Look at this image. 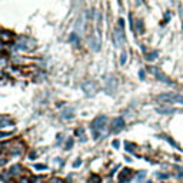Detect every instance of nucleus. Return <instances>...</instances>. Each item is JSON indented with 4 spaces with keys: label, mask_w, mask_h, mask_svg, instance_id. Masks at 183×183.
<instances>
[{
    "label": "nucleus",
    "mask_w": 183,
    "mask_h": 183,
    "mask_svg": "<svg viewBox=\"0 0 183 183\" xmlns=\"http://www.w3.org/2000/svg\"><path fill=\"white\" fill-rule=\"evenodd\" d=\"M106 126H107V117L100 115L92 122V132H97L102 135V132L106 130Z\"/></svg>",
    "instance_id": "obj_1"
},
{
    "label": "nucleus",
    "mask_w": 183,
    "mask_h": 183,
    "mask_svg": "<svg viewBox=\"0 0 183 183\" xmlns=\"http://www.w3.org/2000/svg\"><path fill=\"white\" fill-rule=\"evenodd\" d=\"M23 150H24V145H23V142H20V140H15V142L11 143L10 149H9V155H10L11 157L20 156V155L23 153Z\"/></svg>",
    "instance_id": "obj_2"
},
{
    "label": "nucleus",
    "mask_w": 183,
    "mask_h": 183,
    "mask_svg": "<svg viewBox=\"0 0 183 183\" xmlns=\"http://www.w3.org/2000/svg\"><path fill=\"white\" fill-rule=\"evenodd\" d=\"M147 69H149V72H150V73H153V75L156 76V79H159L160 82H163V83H169V85H172V82L169 80V77H168V76H166V75H163V73H162V72L159 70L157 68H155V66H150V68H147Z\"/></svg>",
    "instance_id": "obj_3"
},
{
    "label": "nucleus",
    "mask_w": 183,
    "mask_h": 183,
    "mask_svg": "<svg viewBox=\"0 0 183 183\" xmlns=\"http://www.w3.org/2000/svg\"><path fill=\"white\" fill-rule=\"evenodd\" d=\"M124 129V120L123 117H115L112 120V132L113 133H119Z\"/></svg>",
    "instance_id": "obj_4"
},
{
    "label": "nucleus",
    "mask_w": 183,
    "mask_h": 183,
    "mask_svg": "<svg viewBox=\"0 0 183 183\" xmlns=\"http://www.w3.org/2000/svg\"><path fill=\"white\" fill-rule=\"evenodd\" d=\"M23 170H24V169H23V166H22V164H17V163L11 164L10 169H9V172H10L11 177H19V176L23 173Z\"/></svg>",
    "instance_id": "obj_5"
},
{
    "label": "nucleus",
    "mask_w": 183,
    "mask_h": 183,
    "mask_svg": "<svg viewBox=\"0 0 183 183\" xmlns=\"http://www.w3.org/2000/svg\"><path fill=\"white\" fill-rule=\"evenodd\" d=\"M130 179H132V170L130 169H127V168H124L119 175V182L124 183V182H129Z\"/></svg>",
    "instance_id": "obj_6"
},
{
    "label": "nucleus",
    "mask_w": 183,
    "mask_h": 183,
    "mask_svg": "<svg viewBox=\"0 0 183 183\" xmlns=\"http://www.w3.org/2000/svg\"><path fill=\"white\" fill-rule=\"evenodd\" d=\"M124 34H123V29H116L115 30V41L117 46H122L124 43Z\"/></svg>",
    "instance_id": "obj_7"
},
{
    "label": "nucleus",
    "mask_w": 183,
    "mask_h": 183,
    "mask_svg": "<svg viewBox=\"0 0 183 183\" xmlns=\"http://www.w3.org/2000/svg\"><path fill=\"white\" fill-rule=\"evenodd\" d=\"M13 120L9 119V116L0 115V127H6V126H13Z\"/></svg>",
    "instance_id": "obj_8"
},
{
    "label": "nucleus",
    "mask_w": 183,
    "mask_h": 183,
    "mask_svg": "<svg viewBox=\"0 0 183 183\" xmlns=\"http://www.w3.org/2000/svg\"><path fill=\"white\" fill-rule=\"evenodd\" d=\"M11 179H13V177H11L9 170H2V172H0V180L3 183H10Z\"/></svg>",
    "instance_id": "obj_9"
},
{
    "label": "nucleus",
    "mask_w": 183,
    "mask_h": 183,
    "mask_svg": "<svg viewBox=\"0 0 183 183\" xmlns=\"http://www.w3.org/2000/svg\"><path fill=\"white\" fill-rule=\"evenodd\" d=\"M11 37H13V33L9 32V30H2L0 32V40L2 41H9L11 40Z\"/></svg>",
    "instance_id": "obj_10"
},
{
    "label": "nucleus",
    "mask_w": 183,
    "mask_h": 183,
    "mask_svg": "<svg viewBox=\"0 0 183 183\" xmlns=\"http://www.w3.org/2000/svg\"><path fill=\"white\" fill-rule=\"evenodd\" d=\"M89 45H90V49H93V50H99V46H100V41L99 40H96V39H94V36H92V37L89 39Z\"/></svg>",
    "instance_id": "obj_11"
},
{
    "label": "nucleus",
    "mask_w": 183,
    "mask_h": 183,
    "mask_svg": "<svg viewBox=\"0 0 183 183\" xmlns=\"http://www.w3.org/2000/svg\"><path fill=\"white\" fill-rule=\"evenodd\" d=\"M62 117H63L64 120L72 119V117H73V109H66V110H63V113H62Z\"/></svg>",
    "instance_id": "obj_12"
},
{
    "label": "nucleus",
    "mask_w": 183,
    "mask_h": 183,
    "mask_svg": "<svg viewBox=\"0 0 183 183\" xmlns=\"http://www.w3.org/2000/svg\"><path fill=\"white\" fill-rule=\"evenodd\" d=\"M69 41H72V43H75L76 46H79L80 45V37H79L76 33H72L70 37H69Z\"/></svg>",
    "instance_id": "obj_13"
},
{
    "label": "nucleus",
    "mask_w": 183,
    "mask_h": 183,
    "mask_svg": "<svg viewBox=\"0 0 183 183\" xmlns=\"http://www.w3.org/2000/svg\"><path fill=\"white\" fill-rule=\"evenodd\" d=\"M156 110H157V113H162V115H169V113L175 112V109H169V107H159Z\"/></svg>",
    "instance_id": "obj_14"
},
{
    "label": "nucleus",
    "mask_w": 183,
    "mask_h": 183,
    "mask_svg": "<svg viewBox=\"0 0 183 183\" xmlns=\"http://www.w3.org/2000/svg\"><path fill=\"white\" fill-rule=\"evenodd\" d=\"M157 59V52H146V60H156Z\"/></svg>",
    "instance_id": "obj_15"
},
{
    "label": "nucleus",
    "mask_w": 183,
    "mask_h": 183,
    "mask_svg": "<svg viewBox=\"0 0 183 183\" xmlns=\"http://www.w3.org/2000/svg\"><path fill=\"white\" fill-rule=\"evenodd\" d=\"M124 149H126V152H129V153H133V152H135V145L130 142H124Z\"/></svg>",
    "instance_id": "obj_16"
},
{
    "label": "nucleus",
    "mask_w": 183,
    "mask_h": 183,
    "mask_svg": "<svg viewBox=\"0 0 183 183\" xmlns=\"http://www.w3.org/2000/svg\"><path fill=\"white\" fill-rule=\"evenodd\" d=\"M7 147H10V142H3V143H0V153H3V152H9Z\"/></svg>",
    "instance_id": "obj_17"
},
{
    "label": "nucleus",
    "mask_w": 183,
    "mask_h": 183,
    "mask_svg": "<svg viewBox=\"0 0 183 183\" xmlns=\"http://www.w3.org/2000/svg\"><path fill=\"white\" fill-rule=\"evenodd\" d=\"M136 30H137V33H142L143 32V22L142 20H137V22H136Z\"/></svg>",
    "instance_id": "obj_18"
},
{
    "label": "nucleus",
    "mask_w": 183,
    "mask_h": 183,
    "mask_svg": "<svg viewBox=\"0 0 183 183\" xmlns=\"http://www.w3.org/2000/svg\"><path fill=\"white\" fill-rule=\"evenodd\" d=\"M145 177H146V172H145V170H142V172L137 173V176H136V180H137V182H142Z\"/></svg>",
    "instance_id": "obj_19"
},
{
    "label": "nucleus",
    "mask_w": 183,
    "mask_h": 183,
    "mask_svg": "<svg viewBox=\"0 0 183 183\" xmlns=\"http://www.w3.org/2000/svg\"><path fill=\"white\" fill-rule=\"evenodd\" d=\"M90 183H100V176L93 175L92 177H90Z\"/></svg>",
    "instance_id": "obj_20"
},
{
    "label": "nucleus",
    "mask_w": 183,
    "mask_h": 183,
    "mask_svg": "<svg viewBox=\"0 0 183 183\" xmlns=\"http://www.w3.org/2000/svg\"><path fill=\"white\" fill-rule=\"evenodd\" d=\"M11 136V132H0V140L4 137H10Z\"/></svg>",
    "instance_id": "obj_21"
},
{
    "label": "nucleus",
    "mask_w": 183,
    "mask_h": 183,
    "mask_svg": "<svg viewBox=\"0 0 183 183\" xmlns=\"http://www.w3.org/2000/svg\"><path fill=\"white\" fill-rule=\"evenodd\" d=\"M73 143H75V140H73V139H69L68 142H66V150H69V149H72V147H73Z\"/></svg>",
    "instance_id": "obj_22"
},
{
    "label": "nucleus",
    "mask_w": 183,
    "mask_h": 183,
    "mask_svg": "<svg viewBox=\"0 0 183 183\" xmlns=\"http://www.w3.org/2000/svg\"><path fill=\"white\" fill-rule=\"evenodd\" d=\"M164 139H166V140H168V142L170 143V145H173V146H175V147H177V149H179V146H177V143H176V142H175V140H173L172 137H169V136H164Z\"/></svg>",
    "instance_id": "obj_23"
},
{
    "label": "nucleus",
    "mask_w": 183,
    "mask_h": 183,
    "mask_svg": "<svg viewBox=\"0 0 183 183\" xmlns=\"http://www.w3.org/2000/svg\"><path fill=\"white\" fill-rule=\"evenodd\" d=\"M157 177H159V179H162V180H164V179H169V173H157Z\"/></svg>",
    "instance_id": "obj_24"
},
{
    "label": "nucleus",
    "mask_w": 183,
    "mask_h": 183,
    "mask_svg": "<svg viewBox=\"0 0 183 183\" xmlns=\"http://www.w3.org/2000/svg\"><path fill=\"white\" fill-rule=\"evenodd\" d=\"M126 60H127V54L126 53H122V57H120V64H124L126 63Z\"/></svg>",
    "instance_id": "obj_25"
},
{
    "label": "nucleus",
    "mask_w": 183,
    "mask_h": 183,
    "mask_svg": "<svg viewBox=\"0 0 183 183\" xmlns=\"http://www.w3.org/2000/svg\"><path fill=\"white\" fill-rule=\"evenodd\" d=\"M34 169H37V170H46V164H34Z\"/></svg>",
    "instance_id": "obj_26"
},
{
    "label": "nucleus",
    "mask_w": 183,
    "mask_h": 183,
    "mask_svg": "<svg viewBox=\"0 0 183 183\" xmlns=\"http://www.w3.org/2000/svg\"><path fill=\"white\" fill-rule=\"evenodd\" d=\"M36 157H37V153H36L34 150H32V152L29 153V159L30 160H33V159H36Z\"/></svg>",
    "instance_id": "obj_27"
},
{
    "label": "nucleus",
    "mask_w": 183,
    "mask_h": 183,
    "mask_svg": "<svg viewBox=\"0 0 183 183\" xmlns=\"http://www.w3.org/2000/svg\"><path fill=\"white\" fill-rule=\"evenodd\" d=\"M49 183H64V182L62 179H59V177H53V179H50Z\"/></svg>",
    "instance_id": "obj_28"
},
{
    "label": "nucleus",
    "mask_w": 183,
    "mask_h": 183,
    "mask_svg": "<svg viewBox=\"0 0 183 183\" xmlns=\"http://www.w3.org/2000/svg\"><path fill=\"white\" fill-rule=\"evenodd\" d=\"M6 163H7V159H6V157H3V156H0V168H2V166H4Z\"/></svg>",
    "instance_id": "obj_29"
},
{
    "label": "nucleus",
    "mask_w": 183,
    "mask_h": 183,
    "mask_svg": "<svg viewBox=\"0 0 183 183\" xmlns=\"http://www.w3.org/2000/svg\"><path fill=\"white\" fill-rule=\"evenodd\" d=\"M19 183H32V180L27 179V177H20V179H19Z\"/></svg>",
    "instance_id": "obj_30"
},
{
    "label": "nucleus",
    "mask_w": 183,
    "mask_h": 183,
    "mask_svg": "<svg viewBox=\"0 0 183 183\" xmlns=\"http://www.w3.org/2000/svg\"><path fill=\"white\" fill-rule=\"evenodd\" d=\"M75 135H76V136H80V135H82V136H85V135H83V129H76Z\"/></svg>",
    "instance_id": "obj_31"
},
{
    "label": "nucleus",
    "mask_w": 183,
    "mask_h": 183,
    "mask_svg": "<svg viewBox=\"0 0 183 183\" xmlns=\"http://www.w3.org/2000/svg\"><path fill=\"white\" fill-rule=\"evenodd\" d=\"M112 146H113V147H115V149H117V147H119V146H120V143H119V140H113V143H112Z\"/></svg>",
    "instance_id": "obj_32"
},
{
    "label": "nucleus",
    "mask_w": 183,
    "mask_h": 183,
    "mask_svg": "<svg viewBox=\"0 0 183 183\" xmlns=\"http://www.w3.org/2000/svg\"><path fill=\"white\" fill-rule=\"evenodd\" d=\"M80 164H82V160H80V159H77V160H76L75 163H73V168H79Z\"/></svg>",
    "instance_id": "obj_33"
},
{
    "label": "nucleus",
    "mask_w": 183,
    "mask_h": 183,
    "mask_svg": "<svg viewBox=\"0 0 183 183\" xmlns=\"http://www.w3.org/2000/svg\"><path fill=\"white\" fill-rule=\"evenodd\" d=\"M62 140H63V133H59L57 135V143H60Z\"/></svg>",
    "instance_id": "obj_34"
},
{
    "label": "nucleus",
    "mask_w": 183,
    "mask_h": 183,
    "mask_svg": "<svg viewBox=\"0 0 183 183\" xmlns=\"http://www.w3.org/2000/svg\"><path fill=\"white\" fill-rule=\"evenodd\" d=\"M123 26H124V20L123 19H119V27H120V29H123Z\"/></svg>",
    "instance_id": "obj_35"
},
{
    "label": "nucleus",
    "mask_w": 183,
    "mask_h": 183,
    "mask_svg": "<svg viewBox=\"0 0 183 183\" xmlns=\"http://www.w3.org/2000/svg\"><path fill=\"white\" fill-rule=\"evenodd\" d=\"M139 77L142 79V80L145 79V72H143V70H140V72H139Z\"/></svg>",
    "instance_id": "obj_36"
},
{
    "label": "nucleus",
    "mask_w": 183,
    "mask_h": 183,
    "mask_svg": "<svg viewBox=\"0 0 183 183\" xmlns=\"http://www.w3.org/2000/svg\"><path fill=\"white\" fill-rule=\"evenodd\" d=\"M3 45H4V43H3V41H2V40H0V52L3 50Z\"/></svg>",
    "instance_id": "obj_37"
},
{
    "label": "nucleus",
    "mask_w": 183,
    "mask_h": 183,
    "mask_svg": "<svg viewBox=\"0 0 183 183\" xmlns=\"http://www.w3.org/2000/svg\"><path fill=\"white\" fill-rule=\"evenodd\" d=\"M142 2H143V0H136V4L139 6V4H142Z\"/></svg>",
    "instance_id": "obj_38"
},
{
    "label": "nucleus",
    "mask_w": 183,
    "mask_h": 183,
    "mask_svg": "<svg viewBox=\"0 0 183 183\" xmlns=\"http://www.w3.org/2000/svg\"><path fill=\"white\" fill-rule=\"evenodd\" d=\"M147 183H153V182H147Z\"/></svg>",
    "instance_id": "obj_39"
}]
</instances>
